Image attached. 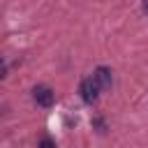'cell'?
<instances>
[{"label": "cell", "mask_w": 148, "mask_h": 148, "mask_svg": "<svg viewBox=\"0 0 148 148\" xmlns=\"http://www.w3.org/2000/svg\"><path fill=\"white\" fill-rule=\"evenodd\" d=\"M79 92H81L83 102L92 104V102L97 99V95H99V88H97V83H95L92 79H83V81H81V88H79Z\"/></svg>", "instance_id": "cell-1"}, {"label": "cell", "mask_w": 148, "mask_h": 148, "mask_svg": "<svg viewBox=\"0 0 148 148\" xmlns=\"http://www.w3.org/2000/svg\"><path fill=\"white\" fill-rule=\"evenodd\" d=\"M32 92H35V99H37V104H39V106H51V104H53V99H56L53 90H51V88H46V86H37Z\"/></svg>", "instance_id": "cell-2"}, {"label": "cell", "mask_w": 148, "mask_h": 148, "mask_svg": "<svg viewBox=\"0 0 148 148\" xmlns=\"http://www.w3.org/2000/svg\"><path fill=\"white\" fill-rule=\"evenodd\" d=\"M92 81L97 83L99 90H109V88H111V72H109L106 67H97L95 74H92Z\"/></svg>", "instance_id": "cell-3"}, {"label": "cell", "mask_w": 148, "mask_h": 148, "mask_svg": "<svg viewBox=\"0 0 148 148\" xmlns=\"http://www.w3.org/2000/svg\"><path fill=\"white\" fill-rule=\"evenodd\" d=\"M39 148H56V143H53L51 139H42V141H39Z\"/></svg>", "instance_id": "cell-4"}, {"label": "cell", "mask_w": 148, "mask_h": 148, "mask_svg": "<svg viewBox=\"0 0 148 148\" xmlns=\"http://www.w3.org/2000/svg\"><path fill=\"white\" fill-rule=\"evenodd\" d=\"M5 76V67H2V62H0V79Z\"/></svg>", "instance_id": "cell-5"}, {"label": "cell", "mask_w": 148, "mask_h": 148, "mask_svg": "<svg viewBox=\"0 0 148 148\" xmlns=\"http://www.w3.org/2000/svg\"><path fill=\"white\" fill-rule=\"evenodd\" d=\"M143 7H146V9H148V0H146V2H143Z\"/></svg>", "instance_id": "cell-6"}, {"label": "cell", "mask_w": 148, "mask_h": 148, "mask_svg": "<svg viewBox=\"0 0 148 148\" xmlns=\"http://www.w3.org/2000/svg\"><path fill=\"white\" fill-rule=\"evenodd\" d=\"M0 62H2V60H0Z\"/></svg>", "instance_id": "cell-7"}]
</instances>
